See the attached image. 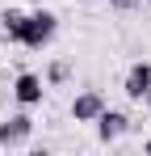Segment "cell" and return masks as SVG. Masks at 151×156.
I'll use <instances>...</instances> for the list:
<instances>
[{
    "label": "cell",
    "instance_id": "cell-4",
    "mask_svg": "<svg viewBox=\"0 0 151 156\" xmlns=\"http://www.w3.org/2000/svg\"><path fill=\"white\" fill-rule=\"evenodd\" d=\"M122 93L130 101H147V93H151V63L147 59L130 63V72H126V80H122Z\"/></svg>",
    "mask_w": 151,
    "mask_h": 156
},
{
    "label": "cell",
    "instance_id": "cell-2",
    "mask_svg": "<svg viewBox=\"0 0 151 156\" xmlns=\"http://www.w3.org/2000/svg\"><path fill=\"white\" fill-rule=\"evenodd\" d=\"M29 135H34V118H29V110L21 105L17 114H8L0 122V148H25Z\"/></svg>",
    "mask_w": 151,
    "mask_h": 156
},
{
    "label": "cell",
    "instance_id": "cell-5",
    "mask_svg": "<svg viewBox=\"0 0 151 156\" xmlns=\"http://www.w3.org/2000/svg\"><path fill=\"white\" fill-rule=\"evenodd\" d=\"M126 131H130V114H122V110H101V118H97V139L101 144H118Z\"/></svg>",
    "mask_w": 151,
    "mask_h": 156
},
{
    "label": "cell",
    "instance_id": "cell-3",
    "mask_svg": "<svg viewBox=\"0 0 151 156\" xmlns=\"http://www.w3.org/2000/svg\"><path fill=\"white\" fill-rule=\"evenodd\" d=\"M42 97H46V80L38 76V72H17V80H13V101L25 105V110H34V105H42Z\"/></svg>",
    "mask_w": 151,
    "mask_h": 156
},
{
    "label": "cell",
    "instance_id": "cell-8",
    "mask_svg": "<svg viewBox=\"0 0 151 156\" xmlns=\"http://www.w3.org/2000/svg\"><path fill=\"white\" fill-rule=\"evenodd\" d=\"M67 80H72V63H67V59H55L46 68V89H59V84H67Z\"/></svg>",
    "mask_w": 151,
    "mask_h": 156
},
{
    "label": "cell",
    "instance_id": "cell-9",
    "mask_svg": "<svg viewBox=\"0 0 151 156\" xmlns=\"http://www.w3.org/2000/svg\"><path fill=\"white\" fill-rule=\"evenodd\" d=\"M139 4H143V0H109V9H113V13H134Z\"/></svg>",
    "mask_w": 151,
    "mask_h": 156
},
{
    "label": "cell",
    "instance_id": "cell-7",
    "mask_svg": "<svg viewBox=\"0 0 151 156\" xmlns=\"http://www.w3.org/2000/svg\"><path fill=\"white\" fill-rule=\"evenodd\" d=\"M21 21H25V13H21V9H4V13H0V30H4V38H8V42H17V30H21Z\"/></svg>",
    "mask_w": 151,
    "mask_h": 156
},
{
    "label": "cell",
    "instance_id": "cell-1",
    "mask_svg": "<svg viewBox=\"0 0 151 156\" xmlns=\"http://www.w3.org/2000/svg\"><path fill=\"white\" fill-rule=\"evenodd\" d=\"M55 34H59V17H55L50 9H34V13H25L21 30H17V47H25V51H46L50 42H55Z\"/></svg>",
    "mask_w": 151,
    "mask_h": 156
},
{
    "label": "cell",
    "instance_id": "cell-12",
    "mask_svg": "<svg viewBox=\"0 0 151 156\" xmlns=\"http://www.w3.org/2000/svg\"><path fill=\"white\" fill-rule=\"evenodd\" d=\"M147 9H151V0H147Z\"/></svg>",
    "mask_w": 151,
    "mask_h": 156
},
{
    "label": "cell",
    "instance_id": "cell-6",
    "mask_svg": "<svg viewBox=\"0 0 151 156\" xmlns=\"http://www.w3.org/2000/svg\"><path fill=\"white\" fill-rule=\"evenodd\" d=\"M101 110H105V97L97 89H84V93H76V101H72V118L76 122H97Z\"/></svg>",
    "mask_w": 151,
    "mask_h": 156
},
{
    "label": "cell",
    "instance_id": "cell-10",
    "mask_svg": "<svg viewBox=\"0 0 151 156\" xmlns=\"http://www.w3.org/2000/svg\"><path fill=\"white\" fill-rule=\"evenodd\" d=\"M143 152H147V156H151V139H143Z\"/></svg>",
    "mask_w": 151,
    "mask_h": 156
},
{
    "label": "cell",
    "instance_id": "cell-11",
    "mask_svg": "<svg viewBox=\"0 0 151 156\" xmlns=\"http://www.w3.org/2000/svg\"><path fill=\"white\" fill-rule=\"evenodd\" d=\"M147 105H151V93H147Z\"/></svg>",
    "mask_w": 151,
    "mask_h": 156
}]
</instances>
